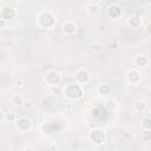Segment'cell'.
<instances>
[{
	"instance_id": "6da1fadb",
	"label": "cell",
	"mask_w": 151,
	"mask_h": 151,
	"mask_svg": "<svg viewBox=\"0 0 151 151\" xmlns=\"http://www.w3.org/2000/svg\"><path fill=\"white\" fill-rule=\"evenodd\" d=\"M37 25L42 29H51L55 26V17L48 11H42L37 15Z\"/></svg>"
},
{
	"instance_id": "7a4b0ae2",
	"label": "cell",
	"mask_w": 151,
	"mask_h": 151,
	"mask_svg": "<svg viewBox=\"0 0 151 151\" xmlns=\"http://www.w3.org/2000/svg\"><path fill=\"white\" fill-rule=\"evenodd\" d=\"M63 94L70 99V100H79L83 94H84V90H83V85L78 84V83H72L68 84L64 87L63 90Z\"/></svg>"
},
{
	"instance_id": "3957f363",
	"label": "cell",
	"mask_w": 151,
	"mask_h": 151,
	"mask_svg": "<svg viewBox=\"0 0 151 151\" xmlns=\"http://www.w3.org/2000/svg\"><path fill=\"white\" fill-rule=\"evenodd\" d=\"M88 139L96 145H103L106 140L105 131L101 129H92L88 132Z\"/></svg>"
},
{
	"instance_id": "277c9868",
	"label": "cell",
	"mask_w": 151,
	"mask_h": 151,
	"mask_svg": "<svg viewBox=\"0 0 151 151\" xmlns=\"http://www.w3.org/2000/svg\"><path fill=\"white\" fill-rule=\"evenodd\" d=\"M44 80L51 87H55V86L59 85V83L61 80V74L55 70H50V71L46 72L45 77H44Z\"/></svg>"
},
{
	"instance_id": "5b68a950",
	"label": "cell",
	"mask_w": 151,
	"mask_h": 151,
	"mask_svg": "<svg viewBox=\"0 0 151 151\" xmlns=\"http://www.w3.org/2000/svg\"><path fill=\"white\" fill-rule=\"evenodd\" d=\"M15 127L20 131V132H28L32 129V120L27 117H20L17 119V122L14 123Z\"/></svg>"
},
{
	"instance_id": "8992f818",
	"label": "cell",
	"mask_w": 151,
	"mask_h": 151,
	"mask_svg": "<svg viewBox=\"0 0 151 151\" xmlns=\"http://www.w3.org/2000/svg\"><path fill=\"white\" fill-rule=\"evenodd\" d=\"M126 80H127L129 84L136 85V84H139L142 81V76H140V73H139L138 70L132 68V70H130L126 73Z\"/></svg>"
},
{
	"instance_id": "52a82bcc",
	"label": "cell",
	"mask_w": 151,
	"mask_h": 151,
	"mask_svg": "<svg viewBox=\"0 0 151 151\" xmlns=\"http://www.w3.org/2000/svg\"><path fill=\"white\" fill-rule=\"evenodd\" d=\"M90 78H91L90 73L84 68H79L76 72V83H78L80 85H85L90 80Z\"/></svg>"
},
{
	"instance_id": "ba28073f",
	"label": "cell",
	"mask_w": 151,
	"mask_h": 151,
	"mask_svg": "<svg viewBox=\"0 0 151 151\" xmlns=\"http://www.w3.org/2000/svg\"><path fill=\"white\" fill-rule=\"evenodd\" d=\"M61 31L66 35H73L76 33V31H77V25L74 22L70 21V20L64 21L63 25H61Z\"/></svg>"
},
{
	"instance_id": "9c48e42d",
	"label": "cell",
	"mask_w": 151,
	"mask_h": 151,
	"mask_svg": "<svg viewBox=\"0 0 151 151\" xmlns=\"http://www.w3.org/2000/svg\"><path fill=\"white\" fill-rule=\"evenodd\" d=\"M0 14H1V19H5V20L7 21V20L13 19V18L17 15V11H15L14 7H12V6H6V7H4V8L1 9Z\"/></svg>"
},
{
	"instance_id": "30bf717a",
	"label": "cell",
	"mask_w": 151,
	"mask_h": 151,
	"mask_svg": "<svg viewBox=\"0 0 151 151\" xmlns=\"http://www.w3.org/2000/svg\"><path fill=\"white\" fill-rule=\"evenodd\" d=\"M107 15H109L110 18H112V19L119 18V17L122 15V8H120V6L117 5V4L110 5L109 8H107Z\"/></svg>"
},
{
	"instance_id": "8fae6325",
	"label": "cell",
	"mask_w": 151,
	"mask_h": 151,
	"mask_svg": "<svg viewBox=\"0 0 151 151\" xmlns=\"http://www.w3.org/2000/svg\"><path fill=\"white\" fill-rule=\"evenodd\" d=\"M98 93L101 96V97H109L111 93H112V87L110 84L107 83H101L99 86H98Z\"/></svg>"
},
{
	"instance_id": "7c38bea8",
	"label": "cell",
	"mask_w": 151,
	"mask_h": 151,
	"mask_svg": "<svg viewBox=\"0 0 151 151\" xmlns=\"http://www.w3.org/2000/svg\"><path fill=\"white\" fill-rule=\"evenodd\" d=\"M133 64L136 67H145L147 64H149V59L146 55L144 54H139L137 57H134L133 59Z\"/></svg>"
},
{
	"instance_id": "4fadbf2b",
	"label": "cell",
	"mask_w": 151,
	"mask_h": 151,
	"mask_svg": "<svg viewBox=\"0 0 151 151\" xmlns=\"http://www.w3.org/2000/svg\"><path fill=\"white\" fill-rule=\"evenodd\" d=\"M99 11H100V7H99L97 4H90V5H87V7H86V12H87V14L91 15V17L98 15Z\"/></svg>"
},
{
	"instance_id": "5bb4252c",
	"label": "cell",
	"mask_w": 151,
	"mask_h": 151,
	"mask_svg": "<svg viewBox=\"0 0 151 151\" xmlns=\"http://www.w3.org/2000/svg\"><path fill=\"white\" fill-rule=\"evenodd\" d=\"M127 25H129L130 27H132V28H138V27H140V25H142V20H140L138 17L132 15V17H130V18L127 19Z\"/></svg>"
},
{
	"instance_id": "9a60e30c",
	"label": "cell",
	"mask_w": 151,
	"mask_h": 151,
	"mask_svg": "<svg viewBox=\"0 0 151 151\" xmlns=\"http://www.w3.org/2000/svg\"><path fill=\"white\" fill-rule=\"evenodd\" d=\"M133 110L136 112H144L146 110V103L144 100H138L133 104Z\"/></svg>"
},
{
	"instance_id": "2e32d148",
	"label": "cell",
	"mask_w": 151,
	"mask_h": 151,
	"mask_svg": "<svg viewBox=\"0 0 151 151\" xmlns=\"http://www.w3.org/2000/svg\"><path fill=\"white\" fill-rule=\"evenodd\" d=\"M105 106H106V109H107V110H110V111H113V110H116V109H117L118 104H117V100H116V99H113V98H110V99H107V100H106V103H105Z\"/></svg>"
},
{
	"instance_id": "e0dca14e",
	"label": "cell",
	"mask_w": 151,
	"mask_h": 151,
	"mask_svg": "<svg viewBox=\"0 0 151 151\" xmlns=\"http://www.w3.org/2000/svg\"><path fill=\"white\" fill-rule=\"evenodd\" d=\"M11 103L13 105H22L24 104V98L21 96H19V94H15V96H13L11 98Z\"/></svg>"
},
{
	"instance_id": "ac0fdd59",
	"label": "cell",
	"mask_w": 151,
	"mask_h": 151,
	"mask_svg": "<svg viewBox=\"0 0 151 151\" xmlns=\"http://www.w3.org/2000/svg\"><path fill=\"white\" fill-rule=\"evenodd\" d=\"M142 127L144 130H151V118L145 117L142 119Z\"/></svg>"
},
{
	"instance_id": "d6986e66",
	"label": "cell",
	"mask_w": 151,
	"mask_h": 151,
	"mask_svg": "<svg viewBox=\"0 0 151 151\" xmlns=\"http://www.w3.org/2000/svg\"><path fill=\"white\" fill-rule=\"evenodd\" d=\"M5 119H6L7 122H9V123H15L18 118H17V116H15V113H14V112H7V113H6Z\"/></svg>"
},
{
	"instance_id": "ffe728a7",
	"label": "cell",
	"mask_w": 151,
	"mask_h": 151,
	"mask_svg": "<svg viewBox=\"0 0 151 151\" xmlns=\"http://www.w3.org/2000/svg\"><path fill=\"white\" fill-rule=\"evenodd\" d=\"M142 140H144V142L151 140V130H143V132H142Z\"/></svg>"
},
{
	"instance_id": "44dd1931",
	"label": "cell",
	"mask_w": 151,
	"mask_h": 151,
	"mask_svg": "<svg viewBox=\"0 0 151 151\" xmlns=\"http://www.w3.org/2000/svg\"><path fill=\"white\" fill-rule=\"evenodd\" d=\"M145 32L147 34H151V21H149L146 25H145Z\"/></svg>"
},
{
	"instance_id": "7402d4cb",
	"label": "cell",
	"mask_w": 151,
	"mask_h": 151,
	"mask_svg": "<svg viewBox=\"0 0 151 151\" xmlns=\"http://www.w3.org/2000/svg\"><path fill=\"white\" fill-rule=\"evenodd\" d=\"M5 26H6V20L0 19V28H5Z\"/></svg>"
},
{
	"instance_id": "603a6c76",
	"label": "cell",
	"mask_w": 151,
	"mask_h": 151,
	"mask_svg": "<svg viewBox=\"0 0 151 151\" xmlns=\"http://www.w3.org/2000/svg\"><path fill=\"white\" fill-rule=\"evenodd\" d=\"M17 85L18 86H21L22 85V79L20 78V79H17Z\"/></svg>"
},
{
	"instance_id": "cb8c5ba5",
	"label": "cell",
	"mask_w": 151,
	"mask_h": 151,
	"mask_svg": "<svg viewBox=\"0 0 151 151\" xmlns=\"http://www.w3.org/2000/svg\"><path fill=\"white\" fill-rule=\"evenodd\" d=\"M24 151H34V149L28 146V147H25V149H24Z\"/></svg>"
}]
</instances>
